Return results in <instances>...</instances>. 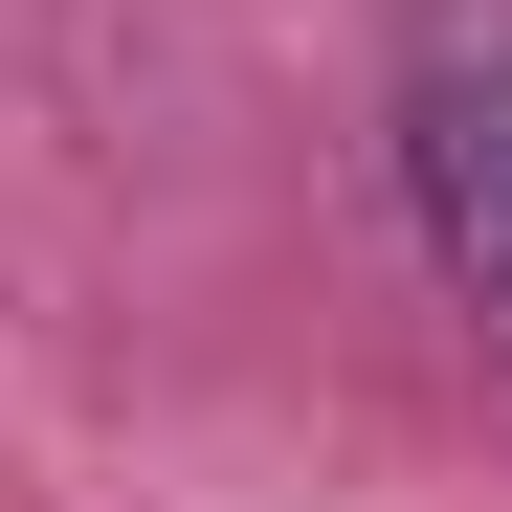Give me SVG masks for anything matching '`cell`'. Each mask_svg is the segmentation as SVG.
<instances>
[{
    "label": "cell",
    "instance_id": "obj_1",
    "mask_svg": "<svg viewBox=\"0 0 512 512\" xmlns=\"http://www.w3.org/2000/svg\"><path fill=\"white\" fill-rule=\"evenodd\" d=\"M401 223L512 334V0H423V45H401Z\"/></svg>",
    "mask_w": 512,
    "mask_h": 512
}]
</instances>
